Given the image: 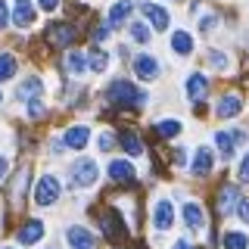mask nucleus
<instances>
[{"label":"nucleus","mask_w":249,"mask_h":249,"mask_svg":"<svg viewBox=\"0 0 249 249\" xmlns=\"http://www.w3.org/2000/svg\"><path fill=\"white\" fill-rule=\"evenodd\" d=\"M212 165H215V153L209 150V146H199L196 153H193V162H190V171L196 178H206L209 171H212Z\"/></svg>","instance_id":"9"},{"label":"nucleus","mask_w":249,"mask_h":249,"mask_svg":"<svg viewBox=\"0 0 249 249\" xmlns=\"http://www.w3.org/2000/svg\"><path fill=\"white\" fill-rule=\"evenodd\" d=\"M119 143L124 146V153H131V156H143V143H140V137H137L131 128H122V131H119Z\"/></svg>","instance_id":"18"},{"label":"nucleus","mask_w":249,"mask_h":249,"mask_svg":"<svg viewBox=\"0 0 249 249\" xmlns=\"http://www.w3.org/2000/svg\"><path fill=\"white\" fill-rule=\"evenodd\" d=\"M59 193H62V187H59V181H56L53 175H44V178H37V184H35V202H37L41 209H50V206H56Z\"/></svg>","instance_id":"3"},{"label":"nucleus","mask_w":249,"mask_h":249,"mask_svg":"<svg viewBox=\"0 0 249 249\" xmlns=\"http://www.w3.org/2000/svg\"><path fill=\"white\" fill-rule=\"evenodd\" d=\"M13 22L19 28H28L35 22V10H31V0H16V10H13Z\"/></svg>","instance_id":"17"},{"label":"nucleus","mask_w":249,"mask_h":249,"mask_svg":"<svg viewBox=\"0 0 249 249\" xmlns=\"http://www.w3.org/2000/svg\"><path fill=\"white\" fill-rule=\"evenodd\" d=\"M128 13H131V3H128V0H119V3H112V10H109V28L122 25V22L128 19Z\"/></svg>","instance_id":"21"},{"label":"nucleus","mask_w":249,"mask_h":249,"mask_svg":"<svg viewBox=\"0 0 249 249\" xmlns=\"http://www.w3.org/2000/svg\"><path fill=\"white\" fill-rule=\"evenodd\" d=\"M134 72H137V78H143V81H153V78H159V62H156L150 53H140L134 59Z\"/></svg>","instance_id":"12"},{"label":"nucleus","mask_w":249,"mask_h":249,"mask_svg":"<svg viewBox=\"0 0 249 249\" xmlns=\"http://www.w3.org/2000/svg\"><path fill=\"white\" fill-rule=\"evenodd\" d=\"M6 165H10V162H6L3 156H0V181H3V175H6Z\"/></svg>","instance_id":"38"},{"label":"nucleus","mask_w":249,"mask_h":249,"mask_svg":"<svg viewBox=\"0 0 249 249\" xmlns=\"http://www.w3.org/2000/svg\"><path fill=\"white\" fill-rule=\"evenodd\" d=\"M16 56L13 53H0V81H10V78L16 75Z\"/></svg>","instance_id":"23"},{"label":"nucleus","mask_w":249,"mask_h":249,"mask_svg":"<svg viewBox=\"0 0 249 249\" xmlns=\"http://www.w3.org/2000/svg\"><path fill=\"white\" fill-rule=\"evenodd\" d=\"M156 134L159 137H178L181 134V122L178 119H162L159 124H156Z\"/></svg>","instance_id":"24"},{"label":"nucleus","mask_w":249,"mask_h":249,"mask_svg":"<svg viewBox=\"0 0 249 249\" xmlns=\"http://www.w3.org/2000/svg\"><path fill=\"white\" fill-rule=\"evenodd\" d=\"M131 37H134L137 44H146L150 41V28H146L143 22H134V25H131Z\"/></svg>","instance_id":"29"},{"label":"nucleus","mask_w":249,"mask_h":249,"mask_svg":"<svg viewBox=\"0 0 249 249\" xmlns=\"http://www.w3.org/2000/svg\"><path fill=\"white\" fill-rule=\"evenodd\" d=\"M100 178V168L93 159H78L69 165V181H72V187H93Z\"/></svg>","instance_id":"2"},{"label":"nucleus","mask_w":249,"mask_h":249,"mask_svg":"<svg viewBox=\"0 0 249 249\" xmlns=\"http://www.w3.org/2000/svg\"><path fill=\"white\" fill-rule=\"evenodd\" d=\"M56 6H59V0H41V10H47V13L56 10Z\"/></svg>","instance_id":"37"},{"label":"nucleus","mask_w":249,"mask_h":249,"mask_svg":"<svg viewBox=\"0 0 249 249\" xmlns=\"http://www.w3.org/2000/svg\"><path fill=\"white\" fill-rule=\"evenodd\" d=\"M44 93V81L41 78H25V81L19 84V90H16V97L19 100H31V97H41Z\"/></svg>","instance_id":"19"},{"label":"nucleus","mask_w":249,"mask_h":249,"mask_svg":"<svg viewBox=\"0 0 249 249\" xmlns=\"http://www.w3.org/2000/svg\"><path fill=\"white\" fill-rule=\"evenodd\" d=\"M44 231H47V228H44L41 218H28V221L22 224L19 231H16V243H22V246H35L37 240L44 237Z\"/></svg>","instance_id":"6"},{"label":"nucleus","mask_w":249,"mask_h":249,"mask_svg":"<svg viewBox=\"0 0 249 249\" xmlns=\"http://www.w3.org/2000/svg\"><path fill=\"white\" fill-rule=\"evenodd\" d=\"M237 215H240V221L249 224V199H240L237 202Z\"/></svg>","instance_id":"33"},{"label":"nucleus","mask_w":249,"mask_h":249,"mask_svg":"<svg viewBox=\"0 0 249 249\" xmlns=\"http://www.w3.org/2000/svg\"><path fill=\"white\" fill-rule=\"evenodd\" d=\"M224 249H249L246 233H240V231H228V233H224Z\"/></svg>","instance_id":"27"},{"label":"nucleus","mask_w":249,"mask_h":249,"mask_svg":"<svg viewBox=\"0 0 249 249\" xmlns=\"http://www.w3.org/2000/svg\"><path fill=\"white\" fill-rule=\"evenodd\" d=\"M100 150H112V134H103V137H100Z\"/></svg>","instance_id":"36"},{"label":"nucleus","mask_w":249,"mask_h":249,"mask_svg":"<svg viewBox=\"0 0 249 249\" xmlns=\"http://www.w3.org/2000/svg\"><path fill=\"white\" fill-rule=\"evenodd\" d=\"M184 224H187V228H190V231H202V228H206V215H202V206H199V202H184Z\"/></svg>","instance_id":"14"},{"label":"nucleus","mask_w":249,"mask_h":249,"mask_svg":"<svg viewBox=\"0 0 249 249\" xmlns=\"http://www.w3.org/2000/svg\"><path fill=\"white\" fill-rule=\"evenodd\" d=\"M109 100L119 106H131V109H140L146 106V90H140L137 84L124 81V78H119V81L109 84Z\"/></svg>","instance_id":"1"},{"label":"nucleus","mask_w":249,"mask_h":249,"mask_svg":"<svg viewBox=\"0 0 249 249\" xmlns=\"http://www.w3.org/2000/svg\"><path fill=\"white\" fill-rule=\"evenodd\" d=\"M140 13H143L146 19L153 22V28H159V31L168 28V13L162 10V6H156V3H140Z\"/></svg>","instance_id":"15"},{"label":"nucleus","mask_w":249,"mask_h":249,"mask_svg":"<svg viewBox=\"0 0 249 249\" xmlns=\"http://www.w3.org/2000/svg\"><path fill=\"white\" fill-rule=\"evenodd\" d=\"M215 22H218L215 16H206V19H202V25H199V28H202V31H212V28H215Z\"/></svg>","instance_id":"34"},{"label":"nucleus","mask_w":249,"mask_h":249,"mask_svg":"<svg viewBox=\"0 0 249 249\" xmlns=\"http://www.w3.org/2000/svg\"><path fill=\"white\" fill-rule=\"evenodd\" d=\"M171 50L181 53V56L193 53V35L190 31H175V35H171Z\"/></svg>","instance_id":"20"},{"label":"nucleus","mask_w":249,"mask_h":249,"mask_svg":"<svg viewBox=\"0 0 249 249\" xmlns=\"http://www.w3.org/2000/svg\"><path fill=\"white\" fill-rule=\"evenodd\" d=\"M153 224L159 231H168L171 224H175V206H171V199H159L153 209Z\"/></svg>","instance_id":"11"},{"label":"nucleus","mask_w":249,"mask_h":249,"mask_svg":"<svg viewBox=\"0 0 249 249\" xmlns=\"http://www.w3.org/2000/svg\"><path fill=\"white\" fill-rule=\"evenodd\" d=\"M109 178H112L115 184H131L134 181V165L124 159H112L109 162Z\"/></svg>","instance_id":"13"},{"label":"nucleus","mask_w":249,"mask_h":249,"mask_svg":"<svg viewBox=\"0 0 249 249\" xmlns=\"http://www.w3.org/2000/svg\"><path fill=\"white\" fill-rule=\"evenodd\" d=\"M88 140H90V128H88V124H72V128L62 134V143H66L69 150H84Z\"/></svg>","instance_id":"10"},{"label":"nucleus","mask_w":249,"mask_h":249,"mask_svg":"<svg viewBox=\"0 0 249 249\" xmlns=\"http://www.w3.org/2000/svg\"><path fill=\"white\" fill-rule=\"evenodd\" d=\"M44 35L53 47H69V44H75L78 31H75V25H69V22H53V25H47Z\"/></svg>","instance_id":"4"},{"label":"nucleus","mask_w":249,"mask_h":249,"mask_svg":"<svg viewBox=\"0 0 249 249\" xmlns=\"http://www.w3.org/2000/svg\"><path fill=\"white\" fill-rule=\"evenodd\" d=\"M209 62H212L215 69H228V56H224V53H218V50L209 53Z\"/></svg>","instance_id":"32"},{"label":"nucleus","mask_w":249,"mask_h":249,"mask_svg":"<svg viewBox=\"0 0 249 249\" xmlns=\"http://www.w3.org/2000/svg\"><path fill=\"white\" fill-rule=\"evenodd\" d=\"M206 90H209V81H206V75L193 72L190 78H187V97H190V100H196V103H202Z\"/></svg>","instance_id":"16"},{"label":"nucleus","mask_w":249,"mask_h":249,"mask_svg":"<svg viewBox=\"0 0 249 249\" xmlns=\"http://www.w3.org/2000/svg\"><path fill=\"white\" fill-rule=\"evenodd\" d=\"M0 100H3V93H0Z\"/></svg>","instance_id":"40"},{"label":"nucleus","mask_w":249,"mask_h":249,"mask_svg":"<svg viewBox=\"0 0 249 249\" xmlns=\"http://www.w3.org/2000/svg\"><path fill=\"white\" fill-rule=\"evenodd\" d=\"M215 143H218L221 159H231V156H233V137L228 134V131H218V134H215Z\"/></svg>","instance_id":"26"},{"label":"nucleus","mask_w":249,"mask_h":249,"mask_svg":"<svg viewBox=\"0 0 249 249\" xmlns=\"http://www.w3.org/2000/svg\"><path fill=\"white\" fill-rule=\"evenodd\" d=\"M237 112H243V97H240V93H224V97L215 103L218 119H233Z\"/></svg>","instance_id":"7"},{"label":"nucleus","mask_w":249,"mask_h":249,"mask_svg":"<svg viewBox=\"0 0 249 249\" xmlns=\"http://www.w3.org/2000/svg\"><path fill=\"white\" fill-rule=\"evenodd\" d=\"M66 240L72 249H97V243H93V233L88 228H81V224H72V228L66 231Z\"/></svg>","instance_id":"8"},{"label":"nucleus","mask_w":249,"mask_h":249,"mask_svg":"<svg viewBox=\"0 0 249 249\" xmlns=\"http://www.w3.org/2000/svg\"><path fill=\"white\" fill-rule=\"evenodd\" d=\"M44 97H31L28 100V115H31V119H41V115H44Z\"/></svg>","instance_id":"30"},{"label":"nucleus","mask_w":249,"mask_h":249,"mask_svg":"<svg viewBox=\"0 0 249 249\" xmlns=\"http://www.w3.org/2000/svg\"><path fill=\"white\" fill-rule=\"evenodd\" d=\"M6 22H10V16H6V3L0 0V28H6Z\"/></svg>","instance_id":"35"},{"label":"nucleus","mask_w":249,"mask_h":249,"mask_svg":"<svg viewBox=\"0 0 249 249\" xmlns=\"http://www.w3.org/2000/svg\"><path fill=\"white\" fill-rule=\"evenodd\" d=\"M100 221H103V233H106L109 240H112V243H122V240L128 237V228H124L122 215L115 212V209H109V212L100 218Z\"/></svg>","instance_id":"5"},{"label":"nucleus","mask_w":249,"mask_h":249,"mask_svg":"<svg viewBox=\"0 0 249 249\" xmlns=\"http://www.w3.org/2000/svg\"><path fill=\"white\" fill-rule=\"evenodd\" d=\"M233 202H240V193H237V187H231V184H228V187L221 190V199H218V212H221V215H228Z\"/></svg>","instance_id":"22"},{"label":"nucleus","mask_w":249,"mask_h":249,"mask_svg":"<svg viewBox=\"0 0 249 249\" xmlns=\"http://www.w3.org/2000/svg\"><path fill=\"white\" fill-rule=\"evenodd\" d=\"M237 181L240 184H249V153L243 156V162H240V168H237Z\"/></svg>","instance_id":"31"},{"label":"nucleus","mask_w":249,"mask_h":249,"mask_svg":"<svg viewBox=\"0 0 249 249\" xmlns=\"http://www.w3.org/2000/svg\"><path fill=\"white\" fill-rule=\"evenodd\" d=\"M106 66H109V56L103 50H90V56H88V69H93V72H106Z\"/></svg>","instance_id":"28"},{"label":"nucleus","mask_w":249,"mask_h":249,"mask_svg":"<svg viewBox=\"0 0 249 249\" xmlns=\"http://www.w3.org/2000/svg\"><path fill=\"white\" fill-rule=\"evenodd\" d=\"M175 249H193V243H187V240H178Z\"/></svg>","instance_id":"39"},{"label":"nucleus","mask_w":249,"mask_h":249,"mask_svg":"<svg viewBox=\"0 0 249 249\" xmlns=\"http://www.w3.org/2000/svg\"><path fill=\"white\" fill-rule=\"evenodd\" d=\"M66 69H69V72H72V75H81L84 72V69H88V56H84V53H69V56H66Z\"/></svg>","instance_id":"25"}]
</instances>
